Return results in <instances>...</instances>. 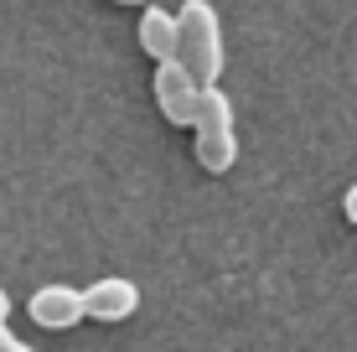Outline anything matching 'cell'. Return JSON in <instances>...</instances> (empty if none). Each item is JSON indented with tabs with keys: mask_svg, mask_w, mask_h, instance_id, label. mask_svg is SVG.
Instances as JSON below:
<instances>
[{
	"mask_svg": "<svg viewBox=\"0 0 357 352\" xmlns=\"http://www.w3.org/2000/svg\"><path fill=\"white\" fill-rule=\"evenodd\" d=\"M114 6H145V0H114Z\"/></svg>",
	"mask_w": 357,
	"mask_h": 352,
	"instance_id": "obj_11",
	"label": "cell"
},
{
	"mask_svg": "<svg viewBox=\"0 0 357 352\" xmlns=\"http://www.w3.org/2000/svg\"><path fill=\"white\" fill-rule=\"evenodd\" d=\"M83 316H89V306H83V290H73V285H42L31 296V321L47 326V332H68Z\"/></svg>",
	"mask_w": 357,
	"mask_h": 352,
	"instance_id": "obj_4",
	"label": "cell"
},
{
	"mask_svg": "<svg viewBox=\"0 0 357 352\" xmlns=\"http://www.w3.org/2000/svg\"><path fill=\"white\" fill-rule=\"evenodd\" d=\"M0 321H10V296L0 290Z\"/></svg>",
	"mask_w": 357,
	"mask_h": 352,
	"instance_id": "obj_10",
	"label": "cell"
},
{
	"mask_svg": "<svg viewBox=\"0 0 357 352\" xmlns=\"http://www.w3.org/2000/svg\"><path fill=\"white\" fill-rule=\"evenodd\" d=\"M0 352H36V347H26V342H21V337L10 332L6 321H0Z\"/></svg>",
	"mask_w": 357,
	"mask_h": 352,
	"instance_id": "obj_8",
	"label": "cell"
},
{
	"mask_svg": "<svg viewBox=\"0 0 357 352\" xmlns=\"http://www.w3.org/2000/svg\"><path fill=\"white\" fill-rule=\"evenodd\" d=\"M83 306H89L93 321H130L140 311V285L135 280H119V275H104L83 290Z\"/></svg>",
	"mask_w": 357,
	"mask_h": 352,
	"instance_id": "obj_3",
	"label": "cell"
},
{
	"mask_svg": "<svg viewBox=\"0 0 357 352\" xmlns=\"http://www.w3.org/2000/svg\"><path fill=\"white\" fill-rule=\"evenodd\" d=\"M342 213H347V223L357 228V181H352V187H347V197H342Z\"/></svg>",
	"mask_w": 357,
	"mask_h": 352,
	"instance_id": "obj_9",
	"label": "cell"
},
{
	"mask_svg": "<svg viewBox=\"0 0 357 352\" xmlns=\"http://www.w3.org/2000/svg\"><path fill=\"white\" fill-rule=\"evenodd\" d=\"M151 89H155V109H161L171 125H187V130H192L197 104H202V89H207V83H197V72L181 63V57H166V63H155Z\"/></svg>",
	"mask_w": 357,
	"mask_h": 352,
	"instance_id": "obj_2",
	"label": "cell"
},
{
	"mask_svg": "<svg viewBox=\"0 0 357 352\" xmlns=\"http://www.w3.org/2000/svg\"><path fill=\"white\" fill-rule=\"evenodd\" d=\"M197 135H218V130H233V99L218 83H207L202 89V104H197V119H192Z\"/></svg>",
	"mask_w": 357,
	"mask_h": 352,
	"instance_id": "obj_7",
	"label": "cell"
},
{
	"mask_svg": "<svg viewBox=\"0 0 357 352\" xmlns=\"http://www.w3.org/2000/svg\"><path fill=\"white\" fill-rule=\"evenodd\" d=\"M176 57L197 72V83L223 78V21L207 0H181L176 10Z\"/></svg>",
	"mask_w": 357,
	"mask_h": 352,
	"instance_id": "obj_1",
	"label": "cell"
},
{
	"mask_svg": "<svg viewBox=\"0 0 357 352\" xmlns=\"http://www.w3.org/2000/svg\"><path fill=\"white\" fill-rule=\"evenodd\" d=\"M135 36H140V52L155 57V63H166V57H176V10L166 6H145L140 10V26H135Z\"/></svg>",
	"mask_w": 357,
	"mask_h": 352,
	"instance_id": "obj_5",
	"label": "cell"
},
{
	"mask_svg": "<svg viewBox=\"0 0 357 352\" xmlns=\"http://www.w3.org/2000/svg\"><path fill=\"white\" fill-rule=\"evenodd\" d=\"M192 155H197V166H202V171L223 176V171H233V161H238V135H233V130L197 135V140H192Z\"/></svg>",
	"mask_w": 357,
	"mask_h": 352,
	"instance_id": "obj_6",
	"label": "cell"
}]
</instances>
